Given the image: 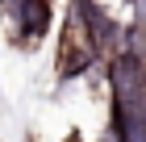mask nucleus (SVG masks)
Instances as JSON below:
<instances>
[{
    "instance_id": "nucleus-5",
    "label": "nucleus",
    "mask_w": 146,
    "mask_h": 142,
    "mask_svg": "<svg viewBox=\"0 0 146 142\" xmlns=\"http://www.w3.org/2000/svg\"><path fill=\"white\" fill-rule=\"evenodd\" d=\"M134 4H138V0H134Z\"/></svg>"
},
{
    "instance_id": "nucleus-1",
    "label": "nucleus",
    "mask_w": 146,
    "mask_h": 142,
    "mask_svg": "<svg viewBox=\"0 0 146 142\" xmlns=\"http://www.w3.org/2000/svg\"><path fill=\"white\" fill-rule=\"evenodd\" d=\"M109 88H113V113L121 117H146V55L117 50L109 63Z\"/></svg>"
},
{
    "instance_id": "nucleus-3",
    "label": "nucleus",
    "mask_w": 146,
    "mask_h": 142,
    "mask_svg": "<svg viewBox=\"0 0 146 142\" xmlns=\"http://www.w3.org/2000/svg\"><path fill=\"white\" fill-rule=\"evenodd\" d=\"M63 142H79V134H67V138H63Z\"/></svg>"
},
{
    "instance_id": "nucleus-2",
    "label": "nucleus",
    "mask_w": 146,
    "mask_h": 142,
    "mask_svg": "<svg viewBox=\"0 0 146 142\" xmlns=\"http://www.w3.org/2000/svg\"><path fill=\"white\" fill-rule=\"evenodd\" d=\"M113 138L117 142H146V117H121V113H113Z\"/></svg>"
},
{
    "instance_id": "nucleus-4",
    "label": "nucleus",
    "mask_w": 146,
    "mask_h": 142,
    "mask_svg": "<svg viewBox=\"0 0 146 142\" xmlns=\"http://www.w3.org/2000/svg\"><path fill=\"white\" fill-rule=\"evenodd\" d=\"M104 142H117V138H113V134H109V138H104Z\"/></svg>"
}]
</instances>
